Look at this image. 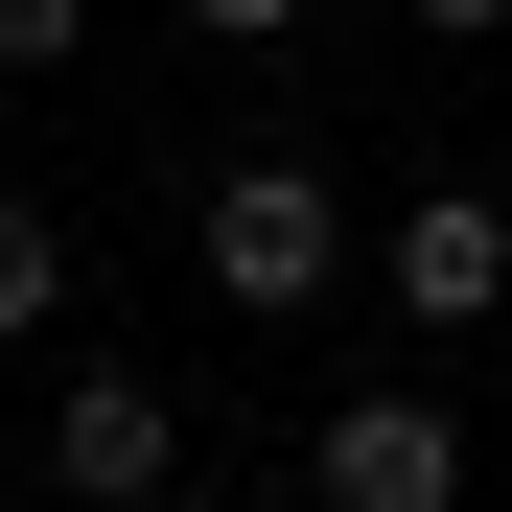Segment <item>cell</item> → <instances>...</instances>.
Segmentation results:
<instances>
[{"label":"cell","instance_id":"1","mask_svg":"<svg viewBox=\"0 0 512 512\" xmlns=\"http://www.w3.org/2000/svg\"><path fill=\"white\" fill-rule=\"evenodd\" d=\"M350 187H326V163H280V140H256V163H210V187H187V280L233 303V326H303L326 280H350Z\"/></svg>","mask_w":512,"mask_h":512},{"label":"cell","instance_id":"5","mask_svg":"<svg viewBox=\"0 0 512 512\" xmlns=\"http://www.w3.org/2000/svg\"><path fill=\"white\" fill-rule=\"evenodd\" d=\"M47 326H70V210L0 187V350H47Z\"/></svg>","mask_w":512,"mask_h":512},{"label":"cell","instance_id":"6","mask_svg":"<svg viewBox=\"0 0 512 512\" xmlns=\"http://www.w3.org/2000/svg\"><path fill=\"white\" fill-rule=\"evenodd\" d=\"M187 47H303V0H163Z\"/></svg>","mask_w":512,"mask_h":512},{"label":"cell","instance_id":"2","mask_svg":"<svg viewBox=\"0 0 512 512\" xmlns=\"http://www.w3.org/2000/svg\"><path fill=\"white\" fill-rule=\"evenodd\" d=\"M210 443H187V396H163L140 350H70L47 373V443H24V489H70V512H163Z\"/></svg>","mask_w":512,"mask_h":512},{"label":"cell","instance_id":"4","mask_svg":"<svg viewBox=\"0 0 512 512\" xmlns=\"http://www.w3.org/2000/svg\"><path fill=\"white\" fill-rule=\"evenodd\" d=\"M373 303L419 326V350H489V326H512V187H419L373 233Z\"/></svg>","mask_w":512,"mask_h":512},{"label":"cell","instance_id":"8","mask_svg":"<svg viewBox=\"0 0 512 512\" xmlns=\"http://www.w3.org/2000/svg\"><path fill=\"white\" fill-rule=\"evenodd\" d=\"M396 24H419V47H512V0H396Z\"/></svg>","mask_w":512,"mask_h":512},{"label":"cell","instance_id":"3","mask_svg":"<svg viewBox=\"0 0 512 512\" xmlns=\"http://www.w3.org/2000/svg\"><path fill=\"white\" fill-rule=\"evenodd\" d=\"M443 489H466V396L373 373V396H326V419H303V512H443Z\"/></svg>","mask_w":512,"mask_h":512},{"label":"cell","instance_id":"7","mask_svg":"<svg viewBox=\"0 0 512 512\" xmlns=\"http://www.w3.org/2000/svg\"><path fill=\"white\" fill-rule=\"evenodd\" d=\"M94 47V0H0V70H70Z\"/></svg>","mask_w":512,"mask_h":512}]
</instances>
